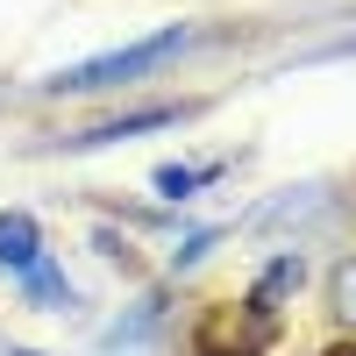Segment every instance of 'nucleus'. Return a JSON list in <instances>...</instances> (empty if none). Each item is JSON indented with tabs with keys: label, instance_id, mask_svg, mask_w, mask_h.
Returning <instances> with one entry per match:
<instances>
[{
	"label": "nucleus",
	"instance_id": "1",
	"mask_svg": "<svg viewBox=\"0 0 356 356\" xmlns=\"http://www.w3.org/2000/svg\"><path fill=\"white\" fill-rule=\"evenodd\" d=\"M186 43H193V29L171 22V29H157V36H136V43H122V50H100V57H86V65L50 72L43 93H107V86H129V79H143V72L171 65Z\"/></svg>",
	"mask_w": 356,
	"mask_h": 356
},
{
	"label": "nucleus",
	"instance_id": "2",
	"mask_svg": "<svg viewBox=\"0 0 356 356\" xmlns=\"http://www.w3.org/2000/svg\"><path fill=\"white\" fill-rule=\"evenodd\" d=\"M271 349H278V314H264L250 292L200 307L193 321V356H271Z\"/></svg>",
	"mask_w": 356,
	"mask_h": 356
},
{
	"label": "nucleus",
	"instance_id": "3",
	"mask_svg": "<svg viewBox=\"0 0 356 356\" xmlns=\"http://www.w3.org/2000/svg\"><path fill=\"white\" fill-rule=\"evenodd\" d=\"M193 107H178V100H157V107H129V114H114V122H93V129H79L65 136V150H107V143H129V136H150V129H178Z\"/></svg>",
	"mask_w": 356,
	"mask_h": 356
},
{
	"label": "nucleus",
	"instance_id": "4",
	"mask_svg": "<svg viewBox=\"0 0 356 356\" xmlns=\"http://www.w3.org/2000/svg\"><path fill=\"white\" fill-rule=\"evenodd\" d=\"M164 307H171L164 292H143V300H136V307L100 335V356H150L157 335H164Z\"/></svg>",
	"mask_w": 356,
	"mask_h": 356
},
{
	"label": "nucleus",
	"instance_id": "5",
	"mask_svg": "<svg viewBox=\"0 0 356 356\" xmlns=\"http://www.w3.org/2000/svg\"><path fill=\"white\" fill-rule=\"evenodd\" d=\"M36 264H43V228H36V214H22V207H8V214H0V271L29 278Z\"/></svg>",
	"mask_w": 356,
	"mask_h": 356
},
{
	"label": "nucleus",
	"instance_id": "6",
	"mask_svg": "<svg viewBox=\"0 0 356 356\" xmlns=\"http://www.w3.org/2000/svg\"><path fill=\"white\" fill-rule=\"evenodd\" d=\"M221 178H228L221 157H207V164H157V171H150V193L178 207V200H200L207 186H221Z\"/></svg>",
	"mask_w": 356,
	"mask_h": 356
},
{
	"label": "nucleus",
	"instance_id": "7",
	"mask_svg": "<svg viewBox=\"0 0 356 356\" xmlns=\"http://www.w3.org/2000/svg\"><path fill=\"white\" fill-rule=\"evenodd\" d=\"M328 207V186H285L278 200H264L257 214H250V228H285V221H307V214H321Z\"/></svg>",
	"mask_w": 356,
	"mask_h": 356
},
{
	"label": "nucleus",
	"instance_id": "8",
	"mask_svg": "<svg viewBox=\"0 0 356 356\" xmlns=\"http://www.w3.org/2000/svg\"><path fill=\"white\" fill-rule=\"evenodd\" d=\"M300 278H307V264H300V250H278L271 264H264V278L250 285V300H257L264 314H278V300H285V292H300Z\"/></svg>",
	"mask_w": 356,
	"mask_h": 356
},
{
	"label": "nucleus",
	"instance_id": "9",
	"mask_svg": "<svg viewBox=\"0 0 356 356\" xmlns=\"http://www.w3.org/2000/svg\"><path fill=\"white\" fill-rule=\"evenodd\" d=\"M22 292H29V300H36L43 314H65V307H79V292H72V278H65V271H57V264H50V257H43V264H36V271H29V278H22Z\"/></svg>",
	"mask_w": 356,
	"mask_h": 356
},
{
	"label": "nucleus",
	"instance_id": "10",
	"mask_svg": "<svg viewBox=\"0 0 356 356\" xmlns=\"http://www.w3.org/2000/svg\"><path fill=\"white\" fill-rule=\"evenodd\" d=\"M328 314L342 321V328H356V257H342L328 271Z\"/></svg>",
	"mask_w": 356,
	"mask_h": 356
},
{
	"label": "nucleus",
	"instance_id": "11",
	"mask_svg": "<svg viewBox=\"0 0 356 356\" xmlns=\"http://www.w3.org/2000/svg\"><path fill=\"white\" fill-rule=\"evenodd\" d=\"M221 243V228H193V235H178V250H171V271H193V264L207 257V250H214Z\"/></svg>",
	"mask_w": 356,
	"mask_h": 356
},
{
	"label": "nucleus",
	"instance_id": "12",
	"mask_svg": "<svg viewBox=\"0 0 356 356\" xmlns=\"http://www.w3.org/2000/svg\"><path fill=\"white\" fill-rule=\"evenodd\" d=\"M93 250L107 257V264H129L136 250H129V235H114V228H93Z\"/></svg>",
	"mask_w": 356,
	"mask_h": 356
},
{
	"label": "nucleus",
	"instance_id": "13",
	"mask_svg": "<svg viewBox=\"0 0 356 356\" xmlns=\"http://www.w3.org/2000/svg\"><path fill=\"white\" fill-rule=\"evenodd\" d=\"M321 356H356V342H328V349H321Z\"/></svg>",
	"mask_w": 356,
	"mask_h": 356
},
{
	"label": "nucleus",
	"instance_id": "14",
	"mask_svg": "<svg viewBox=\"0 0 356 356\" xmlns=\"http://www.w3.org/2000/svg\"><path fill=\"white\" fill-rule=\"evenodd\" d=\"M8 356H43V349H8Z\"/></svg>",
	"mask_w": 356,
	"mask_h": 356
}]
</instances>
